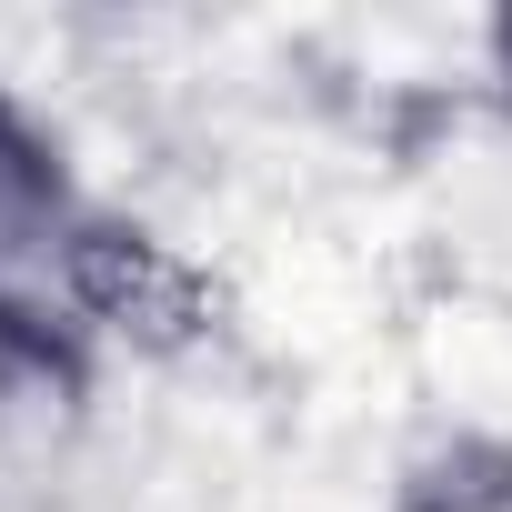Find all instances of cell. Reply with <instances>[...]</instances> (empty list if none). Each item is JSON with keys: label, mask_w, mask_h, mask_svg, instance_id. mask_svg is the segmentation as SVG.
I'll use <instances>...</instances> for the list:
<instances>
[{"label": "cell", "mask_w": 512, "mask_h": 512, "mask_svg": "<svg viewBox=\"0 0 512 512\" xmlns=\"http://www.w3.org/2000/svg\"><path fill=\"white\" fill-rule=\"evenodd\" d=\"M452 512H512V492H462Z\"/></svg>", "instance_id": "cell-1"}]
</instances>
